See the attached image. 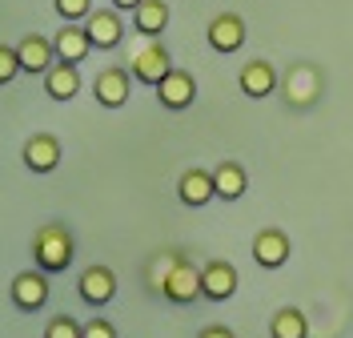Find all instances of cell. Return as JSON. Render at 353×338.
Segmentation results:
<instances>
[{"label": "cell", "instance_id": "21", "mask_svg": "<svg viewBox=\"0 0 353 338\" xmlns=\"http://www.w3.org/2000/svg\"><path fill=\"white\" fill-rule=\"evenodd\" d=\"M269 338H309V318L297 306H285L269 322Z\"/></svg>", "mask_w": 353, "mask_h": 338}, {"label": "cell", "instance_id": "26", "mask_svg": "<svg viewBox=\"0 0 353 338\" xmlns=\"http://www.w3.org/2000/svg\"><path fill=\"white\" fill-rule=\"evenodd\" d=\"M81 338H117V330H112V322H105V318H92V322H85Z\"/></svg>", "mask_w": 353, "mask_h": 338}, {"label": "cell", "instance_id": "2", "mask_svg": "<svg viewBox=\"0 0 353 338\" xmlns=\"http://www.w3.org/2000/svg\"><path fill=\"white\" fill-rule=\"evenodd\" d=\"M281 97L293 109H309L321 97V73L313 65H289L285 81H281Z\"/></svg>", "mask_w": 353, "mask_h": 338}, {"label": "cell", "instance_id": "4", "mask_svg": "<svg viewBox=\"0 0 353 338\" xmlns=\"http://www.w3.org/2000/svg\"><path fill=\"white\" fill-rule=\"evenodd\" d=\"M161 294H165L169 302H176V306H185V302L201 298V270L189 262V258H185V254L176 258V266L169 270V278H165Z\"/></svg>", "mask_w": 353, "mask_h": 338}, {"label": "cell", "instance_id": "8", "mask_svg": "<svg viewBox=\"0 0 353 338\" xmlns=\"http://www.w3.org/2000/svg\"><path fill=\"white\" fill-rule=\"evenodd\" d=\"M85 32H88V41H92V48H117L121 41H125V24H121V17H117L112 8H97V12H88L85 17Z\"/></svg>", "mask_w": 353, "mask_h": 338}, {"label": "cell", "instance_id": "17", "mask_svg": "<svg viewBox=\"0 0 353 338\" xmlns=\"http://www.w3.org/2000/svg\"><path fill=\"white\" fill-rule=\"evenodd\" d=\"M52 48H57V57H61V61L81 65V61L88 57V48H92V41H88L85 24H61V32L52 37Z\"/></svg>", "mask_w": 353, "mask_h": 338}, {"label": "cell", "instance_id": "27", "mask_svg": "<svg viewBox=\"0 0 353 338\" xmlns=\"http://www.w3.org/2000/svg\"><path fill=\"white\" fill-rule=\"evenodd\" d=\"M197 338H237V335H233L229 326H205V330H201Z\"/></svg>", "mask_w": 353, "mask_h": 338}, {"label": "cell", "instance_id": "5", "mask_svg": "<svg viewBox=\"0 0 353 338\" xmlns=\"http://www.w3.org/2000/svg\"><path fill=\"white\" fill-rule=\"evenodd\" d=\"M169 73H173V57H169V48L157 45V41L153 45H145L137 57H132V77H137L141 85H153L157 89Z\"/></svg>", "mask_w": 353, "mask_h": 338}, {"label": "cell", "instance_id": "25", "mask_svg": "<svg viewBox=\"0 0 353 338\" xmlns=\"http://www.w3.org/2000/svg\"><path fill=\"white\" fill-rule=\"evenodd\" d=\"M17 73H24V68H21V57H17V48L0 45V85H8Z\"/></svg>", "mask_w": 353, "mask_h": 338}, {"label": "cell", "instance_id": "14", "mask_svg": "<svg viewBox=\"0 0 353 338\" xmlns=\"http://www.w3.org/2000/svg\"><path fill=\"white\" fill-rule=\"evenodd\" d=\"M209 45L217 48V53H237L245 45V21L237 12L213 17V24H209Z\"/></svg>", "mask_w": 353, "mask_h": 338}, {"label": "cell", "instance_id": "23", "mask_svg": "<svg viewBox=\"0 0 353 338\" xmlns=\"http://www.w3.org/2000/svg\"><path fill=\"white\" fill-rule=\"evenodd\" d=\"M52 8L61 12V21H85L92 12V0H52Z\"/></svg>", "mask_w": 353, "mask_h": 338}, {"label": "cell", "instance_id": "15", "mask_svg": "<svg viewBox=\"0 0 353 338\" xmlns=\"http://www.w3.org/2000/svg\"><path fill=\"white\" fill-rule=\"evenodd\" d=\"M17 57H21V68L24 73H48V68L57 65L52 57H57V48L48 37H37V32H28L21 45H17Z\"/></svg>", "mask_w": 353, "mask_h": 338}, {"label": "cell", "instance_id": "6", "mask_svg": "<svg viewBox=\"0 0 353 338\" xmlns=\"http://www.w3.org/2000/svg\"><path fill=\"white\" fill-rule=\"evenodd\" d=\"M132 81L129 68H105V73H97V81H92V93H97V101L105 105V109H121V105H129V93H132Z\"/></svg>", "mask_w": 353, "mask_h": 338}, {"label": "cell", "instance_id": "1", "mask_svg": "<svg viewBox=\"0 0 353 338\" xmlns=\"http://www.w3.org/2000/svg\"><path fill=\"white\" fill-rule=\"evenodd\" d=\"M72 258H77V242H72V234H68L61 222H48L32 234V262H37L44 274L68 270Z\"/></svg>", "mask_w": 353, "mask_h": 338}, {"label": "cell", "instance_id": "19", "mask_svg": "<svg viewBox=\"0 0 353 338\" xmlns=\"http://www.w3.org/2000/svg\"><path fill=\"white\" fill-rule=\"evenodd\" d=\"M132 24L145 32V37H161L165 24H169V4L165 0H141L132 8Z\"/></svg>", "mask_w": 353, "mask_h": 338}, {"label": "cell", "instance_id": "22", "mask_svg": "<svg viewBox=\"0 0 353 338\" xmlns=\"http://www.w3.org/2000/svg\"><path fill=\"white\" fill-rule=\"evenodd\" d=\"M176 258H181V250H161V254L149 258V266H145L149 290H161V286H165V278H169V270L176 266Z\"/></svg>", "mask_w": 353, "mask_h": 338}, {"label": "cell", "instance_id": "28", "mask_svg": "<svg viewBox=\"0 0 353 338\" xmlns=\"http://www.w3.org/2000/svg\"><path fill=\"white\" fill-rule=\"evenodd\" d=\"M141 0H112V8H121V12H129V8H137Z\"/></svg>", "mask_w": 353, "mask_h": 338}, {"label": "cell", "instance_id": "20", "mask_svg": "<svg viewBox=\"0 0 353 338\" xmlns=\"http://www.w3.org/2000/svg\"><path fill=\"white\" fill-rule=\"evenodd\" d=\"M213 185H217V198L237 202V198L245 194V185H249V178H245V169L237 165V161H221L217 169H213Z\"/></svg>", "mask_w": 353, "mask_h": 338}, {"label": "cell", "instance_id": "24", "mask_svg": "<svg viewBox=\"0 0 353 338\" xmlns=\"http://www.w3.org/2000/svg\"><path fill=\"white\" fill-rule=\"evenodd\" d=\"M81 322L77 318H68V314H61V318H52L48 322V330H44V338H81Z\"/></svg>", "mask_w": 353, "mask_h": 338}, {"label": "cell", "instance_id": "11", "mask_svg": "<svg viewBox=\"0 0 353 338\" xmlns=\"http://www.w3.org/2000/svg\"><path fill=\"white\" fill-rule=\"evenodd\" d=\"M157 97H161L165 109H189V105L197 101V81H193V73L173 68V73L157 85Z\"/></svg>", "mask_w": 353, "mask_h": 338}, {"label": "cell", "instance_id": "7", "mask_svg": "<svg viewBox=\"0 0 353 338\" xmlns=\"http://www.w3.org/2000/svg\"><path fill=\"white\" fill-rule=\"evenodd\" d=\"M12 302L17 310H41L48 302V274L37 266V270H21L12 278Z\"/></svg>", "mask_w": 353, "mask_h": 338}, {"label": "cell", "instance_id": "3", "mask_svg": "<svg viewBox=\"0 0 353 338\" xmlns=\"http://www.w3.org/2000/svg\"><path fill=\"white\" fill-rule=\"evenodd\" d=\"M233 294H237V266H233V262L213 258V262L201 266V298L225 302V298H233Z\"/></svg>", "mask_w": 353, "mask_h": 338}, {"label": "cell", "instance_id": "10", "mask_svg": "<svg viewBox=\"0 0 353 338\" xmlns=\"http://www.w3.org/2000/svg\"><path fill=\"white\" fill-rule=\"evenodd\" d=\"M289 254H293V246H289V234H281V229H261L253 238V258L265 270H281L289 262Z\"/></svg>", "mask_w": 353, "mask_h": 338}, {"label": "cell", "instance_id": "18", "mask_svg": "<svg viewBox=\"0 0 353 338\" xmlns=\"http://www.w3.org/2000/svg\"><path fill=\"white\" fill-rule=\"evenodd\" d=\"M44 93H48L52 101H72V97L81 93V73H77V65L57 61V65L44 73Z\"/></svg>", "mask_w": 353, "mask_h": 338}, {"label": "cell", "instance_id": "12", "mask_svg": "<svg viewBox=\"0 0 353 338\" xmlns=\"http://www.w3.org/2000/svg\"><path fill=\"white\" fill-rule=\"evenodd\" d=\"M24 165L32 173H52L61 165V141L52 133H37L24 141Z\"/></svg>", "mask_w": 353, "mask_h": 338}, {"label": "cell", "instance_id": "16", "mask_svg": "<svg viewBox=\"0 0 353 338\" xmlns=\"http://www.w3.org/2000/svg\"><path fill=\"white\" fill-rule=\"evenodd\" d=\"M237 85H241L245 97L261 101V97H269V93L277 89V68L269 65V61H249L241 68V77H237Z\"/></svg>", "mask_w": 353, "mask_h": 338}, {"label": "cell", "instance_id": "9", "mask_svg": "<svg viewBox=\"0 0 353 338\" xmlns=\"http://www.w3.org/2000/svg\"><path fill=\"white\" fill-rule=\"evenodd\" d=\"M77 290L85 298L88 306H109L112 298H117V274L109 266H88L81 274V282H77Z\"/></svg>", "mask_w": 353, "mask_h": 338}, {"label": "cell", "instance_id": "13", "mask_svg": "<svg viewBox=\"0 0 353 338\" xmlns=\"http://www.w3.org/2000/svg\"><path fill=\"white\" fill-rule=\"evenodd\" d=\"M176 194H181V202L201 209V205H209L217 198V185H213V173L209 169H185L181 181H176Z\"/></svg>", "mask_w": 353, "mask_h": 338}]
</instances>
